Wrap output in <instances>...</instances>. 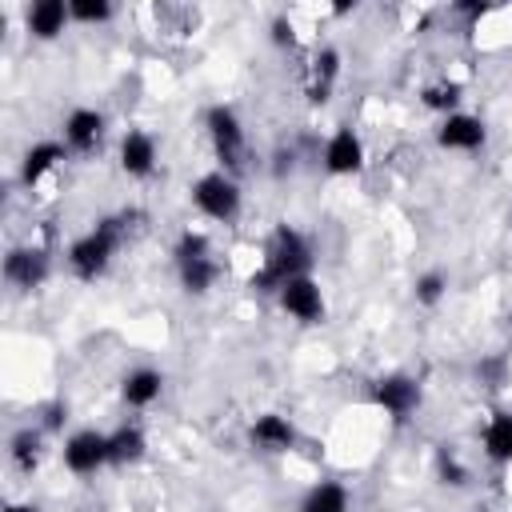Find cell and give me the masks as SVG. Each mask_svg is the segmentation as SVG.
Here are the masks:
<instances>
[{"label":"cell","instance_id":"6da1fadb","mask_svg":"<svg viewBox=\"0 0 512 512\" xmlns=\"http://www.w3.org/2000/svg\"><path fill=\"white\" fill-rule=\"evenodd\" d=\"M308 264H312V248L308 240L292 228V224H280L268 240V252H264V264L260 272H252V292H280L292 276H308Z\"/></svg>","mask_w":512,"mask_h":512},{"label":"cell","instance_id":"7a4b0ae2","mask_svg":"<svg viewBox=\"0 0 512 512\" xmlns=\"http://www.w3.org/2000/svg\"><path fill=\"white\" fill-rule=\"evenodd\" d=\"M120 240H124L120 216L100 220L92 232H84V236L68 248V264H72V272H76L80 280H96V276H104L108 264H112V256H116V248H120Z\"/></svg>","mask_w":512,"mask_h":512},{"label":"cell","instance_id":"3957f363","mask_svg":"<svg viewBox=\"0 0 512 512\" xmlns=\"http://www.w3.org/2000/svg\"><path fill=\"white\" fill-rule=\"evenodd\" d=\"M192 204L220 224H232L240 216V184L228 172H208L192 184Z\"/></svg>","mask_w":512,"mask_h":512},{"label":"cell","instance_id":"277c9868","mask_svg":"<svg viewBox=\"0 0 512 512\" xmlns=\"http://www.w3.org/2000/svg\"><path fill=\"white\" fill-rule=\"evenodd\" d=\"M204 124H208V140H212L220 164L224 168H240L244 164V124H240L236 108L212 104L208 116H204Z\"/></svg>","mask_w":512,"mask_h":512},{"label":"cell","instance_id":"5b68a950","mask_svg":"<svg viewBox=\"0 0 512 512\" xmlns=\"http://www.w3.org/2000/svg\"><path fill=\"white\" fill-rule=\"evenodd\" d=\"M280 308L292 316V320H300V324H320L324 320V292H320V284L312 280V276H292L280 292Z\"/></svg>","mask_w":512,"mask_h":512},{"label":"cell","instance_id":"8992f818","mask_svg":"<svg viewBox=\"0 0 512 512\" xmlns=\"http://www.w3.org/2000/svg\"><path fill=\"white\" fill-rule=\"evenodd\" d=\"M108 464V436L96 432V428H84V432H72L64 440V468L76 472V476H92L96 468Z\"/></svg>","mask_w":512,"mask_h":512},{"label":"cell","instance_id":"52a82bcc","mask_svg":"<svg viewBox=\"0 0 512 512\" xmlns=\"http://www.w3.org/2000/svg\"><path fill=\"white\" fill-rule=\"evenodd\" d=\"M372 400L376 408H384L392 420H404L420 408V384L408 380V376H380L372 384Z\"/></svg>","mask_w":512,"mask_h":512},{"label":"cell","instance_id":"ba28073f","mask_svg":"<svg viewBox=\"0 0 512 512\" xmlns=\"http://www.w3.org/2000/svg\"><path fill=\"white\" fill-rule=\"evenodd\" d=\"M436 140H440V148H452V152H476V148H484L488 132H484V120L480 116L452 112V116H444Z\"/></svg>","mask_w":512,"mask_h":512},{"label":"cell","instance_id":"9c48e42d","mask_svg":"<svg viewBox=\"0 0 512 512\" xmlns=\"http://www.w3.org/2000/svg\"><path fill=\"white\" fill-rule=\"evenodd\" d=\"M324 168L332 176H352V172L364 168V144H360V136L352 128H336L328 136V144H324Z\"/></svg>","mask_w":512,"mask_h":512},{"label":"cell","instance_id":"30bf717a","mask_svg":"<svg viewBox=\"0 0 512 512\" xmlns=\"http://www.w3.org/2000/svg\"><path fill=\"white\" fill-rule=\"evenodd\" d=\"M48 276V256L44 248H12L4 256V280L16 288H36Z\"/></svg>","mask_w":512,"mask_h":512},{"label":"cell","instance_id":"8fae6325","mask_svg":"<svg viewBox=\"0 0 512 512\" xmlns=\"http://www.w3.org/2000/svg\"><path fill=\"white\" fill-rule=\"evenodd\" d=\"M24 24H28V32H32L36 40H56V36L72 24V12H68L64 0H36V4H28V12H24Z\"/></svg>","mask_w":512,"mask_h":512},{"label":"cell","instance_id":"7c38bea8","mask_svg":"<svg viewBox=\"0 0 512 512\" xmlns=\"http://www.w3.org/2000/svg\"><path fill=\"white\" fill-rule=\"evenodd\" d=\"M104 140V116L96 108H72L64 120V144L76 152H92Z\"/></svg>","mask_w":512,"mask_h":512},{"label":"cell","instance_id":"4fadbf2b","mask_svg":"<svg viewBox=\"0 0 512 512\" xmlns=\"http://www.w3.org/2000/svg\"><path fill=\"white\" fill-rule=\"evenodd\" d=\"M120 168L128 176H148L156 168V140L140 128H128L120 140Z\"/></svg>","mask_w":512,"mask_h":512},{"label":"cell","instance_id":"5bb4252c","mask_svg":"<svg viewBox=\"0 0 512 512\" xmlns=\"http://www.w3.org/2000/svg\"><path fill=\"white\" fill-rule=\"evenodd\" d=\"M252 444L264 448V452H288L296 444V428L288 416L280 412H264L252 420Z\"/></svg>","mask_w":512,"mask_h":512},{"label":"cell","instance_id":"9a60e30c","mask_svg":"<svg viewBox=\"0 0 512 512\" xmlns=\"http://www.w3.org/2000/svg\"><path fill=\"white\" fill-rule=\"evenodd\" d=\"M336 76H340V52L336 48H320L308 64V100L312 104H324L336 88Z\"/></svg>","mask_w":512,"mask_h":512},{"label":"cell","instance_id":"2e32d148","mask_svg":"<svg viewBox=\"0 0 512 512\" xmlns=\"http://www.w3.org/2000/svg\"><path fill=\"white\" fill-rule=\"evenodd\" d=\"M160 392H164V376L156 368H132L120 384V396L128 408H148L160 400Z\"/></svg>","mask_w":512,"mask_h":512},{"label":"cell","instance_id":"e0dca14e","mask_svg":"<svg viewBox=\"0 0 512 512\" xmlns=\"http://www.w3.org/2000/svg\"><path fill=\"white\" fill-rule=\"evenodd\" d=\"M64 160V144H56V140H40V144H32L28 152H24V164H20V180L32 188V184H40L56 164Z\"/></svg>","mask_w":512,"mask_h":512},{"label":"cell","instance_id":"ac0fdd59","mask_svg":"<svg viewBox=\"0 0 512 512\" xmlns=\"http://www.w3.org/2000/svg\"><path fill=\"white\" fill-rule=\"evenodd\" d=\"M480 440L496 464H512V412H492Z\"/></svg>","mask_w":512,"mask_h":512},{"label":"cell","instance_id":"d6986e66","mask_svg":"<svg viewBox=\"0 0 512 512\" xmlns=\"http://www.w3.org/2000/svg\"><path fill=\"white\" fill-rule=\"evenodd\" d=\"M296 512H348V488L336 480H320L308 488V496L300 500Z\"/></svg>","mask_w":512,"mask_h":512},{"label":"cell","instance_id":"ffe728a7","mask_svg":"<svg viewBox=\"0 0 512 512\" xmlns=\"http://www.w3.org/2000/svg\"><path fill=\"white\" fill-rule=\"evenodd\" d=\"M144 448H148L144 432L132 428V424H124V428H116L108 436V464H136L144 456Z\"/></svg>","mask_w":512,"mask_h":512},{"label":"cell","instance_id":"44dd1931","mask_svg":"<svg viewBox=\"0 0 512 512\" xmlns=\"http://www.w3.org/2000/svg\"><path fill=\"white\" fill-rule=\"evenodd\" d=\"M176 268H180V284H184V292H192V296H204V292L216 284V276H220V268H216L212 256L184 260V264H176Z\"/></svg>","mask_w":512,"mask_h":512},{"label":"cell","instance_id":"7402d4cb","mask_svg":"<svg viewBox=\"0 0 512 512\" xmlns=\"http://www.w3.org/2000/svg\"><path fill=\"white\" fill-rule=\"evenodd\" d=\"M12 464L20 468V472H32L36 464H40V432H32V428H20L16 436H12Z\"/></svg>","mask_w":512,"mask_h":512},{"label":"cell","instance_id":"603a6c76","mask_svg":"<svg viewBox=\"0 0 512 512\" xmlns=\"http://www.w3.org/2000/svg\"><path fill=\"white\" fill-rule=\"evenodd\" d=\"M424 104H428V108H436V112H444V116H452V112H456V104H460V84H456V80L428 84V88H424Z\"/></svg>","mask_w":512,"mask_h":512},{"label":"cell","instance_id":"cb8c5ba5","mask_svg":"<svg viewBox=\"0 0 512 512\" xmlns=\"http://www.w3.org/2000/svg\"><path fill=\"white\" fill-rule=\"evenodd\" d=\"M68 12H72L76 24H108L112 20L108 0H68Z\"/></svg>","mask_w":512,"mask_h":512},{"label":"cell","instance_id":"d4e9b609","mask_svg":"<svg viewBox=\"0 0 512 512\" xmlns=\"http://www.w3.org/2000/svg\"><path fill=\"white\" fill-rule=\"evenodd\" d=\"M444 288H448V276L444 272H424V276H416V304H440V296H444Z\"/></svg>","mask_w":512,"mask_h":512},{"label":"cell","instance_id":"484cf974","mask_svg":"<svg viewBox=\"0 0 512 512\" xmlns=\"http://www.w3.org/2000/svg\"><path fill=\"white\" fill-rule=\"evenodd\" d=\"M200 256H212L208 236H204V232H184V236L176 240V264H184V260H200Z\"/></svg>","mask_w":512,"mask_h":512},{"label":"cell","instance_id":"4316f807","mask_svg":"<svg viewBox=\"0 0 512 512\" xmlns=\"http://www.w3.org/2000/svg\"><path fill=\"white\" fill-rule=\"evenodd\" d=\"M436 476H440L444 484H452V488H464V484H468V468H464L452 452H440V456H436Z\"/></svg>","mask_w":512,"mask_h":512},{"label":"cell","instance_id":"83f0119b","mask_svg":"<svg viewBox=\"0 0 512 512\" xmlns=\"http://www.w3.org/2000/svg\"><path fill=\"white\" fill-rule=\"evenodd\" d=\"M292 40H296V36H292V20L276 16V20H272V44H280V48H284V44H292Z\"/></svg>","mask_w":512,"mask_h":512},{"label":"cell","instance_id":"f1b7e54d","mask_svg":"<svg viewBox=\"0 0 512 512\" xmlns=\"http://www.w3.org/2000/svg\"><path fill=\"white\" fill-rule=\"evenodd\" d=\"M4 512H40V508H36V504H8Z\"/></svg>","mask_w":512,"mask_h":512}]
</instances>
